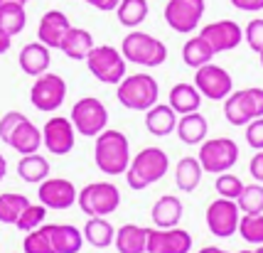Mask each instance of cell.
Here are the masks:
<instances>
[{
    "label": "cell",
    "instance_id": "1",
    "mask_svg": "<svg viewBox=\"0 0 263 253\" xmlns=\"http://www.w3.org/2000/svg\"><path fill=\"white\" fill-rule=\"evenodd\" d=\"M93 162L103 174H123L130 165V143L121 130L106 128L96 135L93 143Z\"/></svg>",
    "mask_w": 263,
    "mask_h": 253
},
{
    "label": "cell",
    "instance_id": "2",
    "mask_svg": "<svg viewBox=\"0 0 263 253\" xmlns=\"http://www.w3.org/2000/svg\"><path fill=\"white\" fill-rule=\"evenodd\" d=\"M170 170V158H167V152L162 148H155V145H150V148H143L138 155L130 158V165H128L126 174V182L130 189H145L150 184L160 182L162 177L167 174Z\"/></svg>",
    "mask_w": 263,
    "mask_h": 253
},
{
    "label": "cell",
    "instance_id": "3",
    "mask_svg": "<svg viewBox=\"0 0 263 253\" xmlns=\"http://www.w3.org/2000/svg\"><path fill=\"white\" fill-rule=\"evenodd\" d=\"M116 86H118L116 89L118 104L128 111H148L150 106L158 104L160 96L158 79L150 74H126Z\"/></svg>",
    "mask_w": 263,
    "mask_h": 253
},
{
    "label": "cell",
    "instance_id": "4",
    "mask_svg": "<svg viewBox=\"0 0 263 253\" xmlns=\"http://www.w3.org/2000/svg\"><path fill=\"white\" fill-rule=\"evenodd\" d=\"M121 54H123V59L130 62V64L155 69V67L165 64L167 47H165V42H160L158 37L148 35V32H140V30H133V32H128V35L123 37Z\"/></svg>",
    "mask_w": 263,
    "mask_h": 253
},
{
    "label": "cell",
    "instance_id": "5",
    "mask_svg": "<svg viewBox=\"0 0 263 253\" xmlns=\"http://www.w3.org/2000/svg\"><path fill=\"white\" fill-rule=\"evenodd\" d=\"M77 204L86 217H111L121 207V192L114 182H91L79 189Z\"/></svg>",
    "mask_w": 263,
    "mask_h": 253
},
{
    "label": "cell",
    "instance_id": "6",
    "mask_svg": "<svg viewBox=\"0 0 263 253\" xmlns=\"http://www.w3.org/2000/svg\"><path fill=\"white\" fill-rule=\"evenodd\" d=\"M197 160L204 172L221 174L229 172L231 167L239 162V145L231 138H209L199 143V155Z\"/></svg>",
    "mask_w": 263,
    "mask_h": 253
},
{
    "label": "cell",
    "instance_id": "7",
    "mask_svg": "<svg viewBox=\"0 0 263 253\" xmlns=\"http://www.w3.org/2000/svg\"><path fill=\"white\" fill-rule=\"evenodd\" d=\"M69 121L74 130L79 135H86V138H96L101 130H106L108 126V111L106 106L93 99V96H84L77 104L71 106V113H69Z\"/></svg>",
    "mask_w": 263,
    "mask_h": 253
},
{
    "label": "cell",
    "instance_id": "8",
    "mask_svg": "<svg viewBox=\"0 0 263 253\" xmlns=\"http://www.w3.org/2000/svg\"><path fill=\"white\" fill-rule=\"evenodd\" d=\"M86 67L101 84H118L126 76V59L121 54V49H116L111 45H101L86 54Z\"/></svg>",
    "mask_w": 263,
    "mask_h": 253
},
{
    "label": "cell",
    "instance_id": "9",
    "mask_svg": "<svg viewBox=\"0 0 263 253\" xmlns=\"http://www.w3.org/2000/svg\"><path fill=\"white\" fill-rule=\"evenodd\" d=\"M67 99V81L59 74H40L34 76V84L30 89V104L42 113H54L62 108Z\"/></svg>",
    "mask_w": 263,
    "mask_h": 253
},
{
    "label": "cell",
    "instance_id": "10",
    "mask_svg": "<svg viewBox=\"0 0 263 253\" xmlns=\"http://www.w3.org/2000/svg\"><path fill=\"white\" fill-rule=\"evenodd\" d=\"M204 8H206L204 0H167V5H165V23L175 32L190 35L202 23Z\"/></svg>",
    "mask_w": 263,
    "mask_h": 253
},
{
    "label": "cell",
    "instance_id": "11",
    "mask_svg": "<svg viewBox=\"0 0 263 253\" xmlns=\"http://www.w3.org/2000/svg\"><path fill=\"white\" fill-rule=\"evenodd\" d=\"M195 86H197V91L202 93V99L224 101V99L234 91V79H231V74L224 69V67L209 62V64H204V67L197 69Z\"/></svg>",
    "mask_w": 263,
    "mask_h": 253
},
{
    "label": "cell",
    "instance_id": "12",
    "mask_svg": "<svg viewBox=\"0 0 263 253\" xmlns=\"http://www.w3.org/2000/svg\"><path fill=\"white\" fill-rule=\"evenodd\" d=\"M239 219H241V211L234 199L219 197V199H214V202L206 207V226H209V231H212L214 236H219V239L234 236L236 229H239Z\"/></svg>",
    "mask_w": 263,
    "mask_h": 253
},
{
    "label": "cell",
    "instance_id": "13",
    "mask_svg": "<svg viewBox=\"0 0 263 253\" xmlns=\"http://www.w3.org/2000/svg\"><path fill=\"white\" fill-rule=\"evenodd\" d=\"M77 194H79V189L74 187L71 180H64V177H47L40 182V189H37L40 204L47 209H54V211L74 207Z\"/></svg>",
    "mask_w": 263,
    "mask_h": 253
},
{
    "label": "cell",
    "instance_id": "14",
    "mask_svg": "<svg viewBox=\"0 0 263 253\" xmlns=\"http://www.w3.org/2000/svg\"><path fill=\"white\" fill-rule=\"evenodd\" d=\"M77 143V130L64 115H52L42 128V145L52 155H69Z\"/></svg>",
    "mask_w": 263,
    "mask_h": 253
},
{
    "label": "cell",
    "instance_id": "15",
    "mask_svg": "<svg viewBox=\"0 0 263 253\" xmlns=\"http://www.w3.org/2000/svg\"><path fill=\"white\" fill-rule=\"evenodd\" d=\"M192 251V233L172 226V229H148L145 253H190Z\"/></svg>",
    "mask_w": 263,
    "mask_h": 253
},
{
    "label": "cell",
    "instance_id": "16",
    "mask_svg": "<svg viewBox=\"0 0 263 253\" xmlns=\"http://www.w3.org/2000/svg\"><path fill=\"white\" fill-rule=\"evenodd\" d=\"M199 35L209 42V47L214 49V54H219V52L236 49L241 45V40H243V30L234 20H217V23L204 25Z\"/></svg>",
    "mask_w": 263,
    "mask_h": 253
},
{
    "label": "cell",
    "instance_id": "17",
    "mask_svg": "<svg viewBox=\"0 0 263 253\" xmlns=\"http://www.w3.org/2000/svg\"><path fill=\"white\" fill-rule=\"evenodd\" d=\"M69 27H71V23L62 10H47L42 15L40 25H37V42H42L49 49H59L69 32Z\"/></svg>",
    "mask_w": 263,
    "mask_h": 253
},
{
    "label": "cell",
    "instance_id": "18",
    "mask_svg": "<svg viewBox=\"0 0 263 253\" xmlns=\"http://www.w3.org/2000/svg\"><path fill=\"white\" fill-rule=\"evenodd\" d=\"M5 145H10V148L15 150V152H20V155H32V152H37V150L42 148V130L25 115L23 121L12 128V133L8 135V143H5Z\"/></svg>",
    "mask_w": 263,
    "mask_h": 253
},
{
    "label": "cell",
    "instance_id": "19",
    "mask_svg": "<svg viewBox=\"0 0 263 253\" xmlns=\"http://www.w3.org/2000/svg\"><path fill=\"white\" fill-rule=\"evenodd\" d=\"M182 214H184V207L180 202V197L175 194H162L153 209H150V219L155 224V229H172L182 221Z\"/></svg>",
    "mask_w": 263,
    "mask_h": 253
},
{
    "label": "cell",
    "instance_id": "20",
    "mask_svg": "<svg viewBox=\"0 0 263 253\" xmlns=\"http://www.w3.org/2000/svg\"><path fill=\"white\" fill-rule=\"evenodd\" d=\"M224 118L229 121L231 126H246L249 121L256 118V108H253V101L249 91H231L227 99H224Z\"/></svg>",
    "mask_w": 263,
    "mask_h": 253
},
{
    "label": "cell",
    "instance_id": "21",
    "mask_svg": "<svg viewBox=\"0 0 263 253\" xmlns=\"http://www.w3.org/2000/svg\"><path fill=\"white\" fill-rule=\"evenodd\" d=\"M54 253H79L84 246V236L74 224H45Z\"/></svg>",
    "mask_w": 263,
    "mask_h": 253
},
{
    "label": "cell",
    "instance_id": "22",
    "mask_svg": "<svg viewBox=\"0 0 263 253\" xmlns=\"http://www.w3.org/2000/svg\"><path fill=\"white\" fill-rule=\"evenodd\" d=\"M52 49L45 47L42 42H30V45H25L20 49V57H17V64H20V69L25 74H30V76H40V74H45L49 69V64H52V54H49Z\"/></svg>",
    "mask_w": 263,
    "mask_h": 253
},
{
    "label": "cell",
    "instance_id": "23",
    "mask_svg": "<svg viewBox=\"0 0 263 253\" xmlns=\"http://www.w3.org/2000/svg\"><path fill=\"white\" fill-rule=\"evenodd\" d=\"M175 133H177V138L182 140L184 145H199L202 140H206L209 123H206V118L199 113V111H195V113H184L177 118Z\"/></svg>",
    "mask_w": 263,
    "mask_h": 253
},
{
    "label": "cell",
    "instance_id": "24",
    "mask_svg": "<svg viewBox=\"0 0 263 253\" xmlns=\"http://www.w3.org/2000/svg\"><path fill=\"white\" fill-rule=\"evenodd\" d=\"M175 126H177V113L170 108V104H155L145 111V128L153 135L165 138L175 133Z\"/></svg>",
    "mask_w": 263,
    "mask_h": 253
},
{
    "label": "cell",
    "instance_id": "25",
    "mask_svg": "<svg viewBox=\"0 0 263 253\" xmlns=\"http://www.w3.org/2000/svg\"><path fill=\"white\" fill-rule=\"evenodd\" d=\"M170 108L175 111L177 115H184V113H195L199 111V106H202V93L197 91L195 84H175L170 89Z\"/></svg>",
    "mask_w": 263,
    "mask_h": 253
},
{
    "label": "cell",
    "instance_id": "26",
    "mask_svg": "<svg viewBox=\"0 0 263 253\" xmlns=\"http://www.w3.org/2000/svg\"><path fill=\"white\" fill-rule=\"evenodd\" d=\"M148 243V229L138 226V224H123L121 229H116L114 246L118 253H145Z\"/></svg>",
    "mask_w": 263,
    "mask_h": 253
},
{
    "label": "cell",
    "instance_id": "27",
    "mask_svg": "<svg viewBox=\"0 0 263 253\" xmlns=\"http://www.w3.org/2000/svg\"><path fill=\"white\" fill-rule=\"evenodd\" d=\"M81 236L86 243H91L93 248H108V246H114L116 229L106 217H89L86 226L81 229Z\"/></svg>",
    "mask_w": 263,
    "mask_h": 253
},
{
    "label": "cell",
    "instance_id": "28",
    "mask_svg": "<svg viewBox=\"0 0 263 253\" xmlns=\"http://www.w3.org/2000/svg\"><path fill=\"white\" fill-rule=\"evenodd\" d=\"M69 59H86V54L93 49V35L89 30H84V27H69L67 37H64V42L59 47Z\"/></svg>",
    "mask_w": 263,
    "mask_h": 253
},
{
    "label": "cell",
    "instance_id": "29",
    "mask_svg": "<svg viewBox=\"0 0 263 253\" xmlns=\"http://www.w3.org/2000/svg\"><path fill=\"white\" fill-rule=\"evenodd\" d=\"M49 172H52L49 160H47L45 155H40V152L23 155L20 162H17V174H20V180L27 184H40L42 180L49 177Z\"/></svg>",
    "mask_w": 263,
    "mask_h": 253
},
{
    "label": "cell",
    "instance_id": "30",
    "mask_svg": "<svg viewBox=\"0 0 263 253\" xmlns=\"http://www.w3.org/2000/svg\"><path fill=\"white\" fill-rule=\"evenodd\" d=\"M202 174H204V170H202L199 160L187 155L175 167V184H177L180 192H195L199 182H202Z\"/></svg>",
    "mask_w": 263,
    "mask_h": 253
},
{
    "label": "cell",
    "instance_id": "31",
    "mask_svg": "<svg viewBox=\"0 0 263 253\" xmlns=\"http://www.w3.org/2000/svg\"><path fill=\"white\" fill-rule=\"evenodd\" d=\"M212 59H214V49L209 47V42H206L202 35L190 37V40L184 42V47H182V62L187 64V67L199 69V67L209 64Z\"/></svg>",
    "mask_w": 263,
    "mask_h": 253
},
{
    "label": "cell",
    "instance_id": "32",
    "mask_svg": "<svg viewBox=\"0 0 263 253\" xmlns=\"http://www.w3.org/2000/svg\"><path fill=\"white\" fill-rule=\"evenodd\" d=\"M150 12L148 0H121L118 8H116V15H118V23L128 27V30H136L138 25L145 23Z\"/></svg>",
    "mask_w": 263,
    "mask_h": 253
},
{
    "label": "cell",
    "instance_id": "33",
    "mask_svg": "<svg viewBox=\"0 0 263 253\" xmlns=\"http://www.w3.org/2000/svg\"><path fill=\"white\" fill-rule=\"evenodd\" d=\"M27 25V12L23 3H5L0 5V30L10 37L20 35Z\"/></svg>",
    "mask_w": 263,
    "mask_h": 253
},
{
    "label": "cell",
    "instance_id": "34",
    "mask_svg": "<svg viewBox=\"0 0 263 253\" xmlns=\"http://www.w3.org/2000/svg\"><path fill=\"white\" fill-rule=\"evenodd\" d=\"M30 204V199L25 194H17V192H5L0 194V224H12L20 219V214L25 211V207Z\"/></svg>",
    "mask_w": 263,
    "mask_h": 253
},
{
    "label": "cell",
    "instance_id": "35",
    "mask_svg": "<svg viewBox=\"0 0 263 253\" xmlns=\"http://www.w3.org/2000/svg\"><path fill=\"white\" fill-rule=\"evenodd\" d=\"M234 202L241 214H263V184H243L241 194Z\"/></svg>",
    "mask_w": 263,
    "mask_h": 253
},
{
    "label": "cell",
    "instance_id": "36",
    "mask_svg": "<svg viewBox=\"0 0 263 253\" xmlns=\"http://www.w3.org/2000/svg\"><path fill=\"white\" fill-rule=\"evenodd\" d=\"M241 239L249 243H256L261 246L263 243V214H243L239 219V229Z\"/></svg>",
    "mask_w": 263,
    "mask_h": 253
},
{
    "label": "cell",
    "instance_id": "37",
    "mask_svg": "<svg viewBox=\"0 0 263 253\" xmlns=\"http://www.w3.org/2000/svg\"><path fill=\"white\" fill-rule=\"evenodd\" d=\"M23 253H54L45 224L40 229L27 231V236H25V241H23Z\"/></svg>",
    "mask_w": 263,
    "mask_h": 253
},
{
    "label": "cell",
    "instance_id": "38",
    "mask_svg": "<svg viewBox=\"0 0 263 253\" xmlns=\"http://www.w3.org/2000/svg\"><path fill=\"white\" fill-rule=\"evenodd\" d=\"M45 219H47V207H42V204H27L25 211L20 214V219L15 221V226L27 233V231L40 229L45 224Z\"/></svg>",
    "mask_w": 263,
    "mask_h": 253
},
{
    "label": "cell",
    "instance_id": "39",
    "mask_svg": "<svg viewBox=\"0 0 263 253\" xmlns=\"http://www.w3.org/2000/svg\"><path fill=\"white\" fill-rule=\"evenodd\" d=\"M214 189H217V194L224 197V199H236V197L241 194V189H243V182H241L236 174L221 172V174H217Z\"/></svg>",
    "mask_w": 263,
    "mask_h": 253
},
{
    "label": "cell",
    "instance_id": "40",
    "mask_svg": "<svg viewBox=\"0 0 263 253\" xmlns=\"http://www.w3.org/2000/svg\"><path fill=\"white\" fill-rule=\"evenodd\" d=\"M243 37H246V45L258 54V52L263 49V17H256V20H251V23L246 25Z\"/></svg>",
    "mask_w": 263,
    "mask_h": 253
},
{
    "label": "cell",
    "instance_id": "41",
    "mask_svg": "<svg viewBox=\"0 0 263 253\" xmlns=\"http://www.w3.org/2000/svg\"><path fill=\"white\" fill-rule=\"evenodd\" d=\"M246 143L253 150H263V115L246 123Z\"/></svg>",
    "mask_w": 263,
    "mask_h": 253
},
{
    "label": "cell",
    "instance_id": "42",
    "mask_svg": "<svg viewBox=\"0 0 263 253\" xmlns=\"http://www.w3.org/2000/svg\"><path fill=\"white\" fill-rule=\"evenodd\" d=\"M23 118H25V113H20V111H8V113L0 118V140L3 143H8V135L12 133V128L17 126Z\"/></svg>",
    "mask_w": 263,
    "mask_h": 253
},
{
    "label": "cell",
    "instance_id": "43",
    "mask_svg": "<svg viewBox=\"0 0 263 253\" xmlns=\"http://www.w3.org/2000/svg\"><path fill=\"white\" fill-rule=\"evenodd\" d=\"M231 5L236 10H243V12H258L263 10V0H229Z\"/></svg>",
    "mask_w": 263,
    "mask_h": 253
},
{
    "label": "cell",
    "instance_id": "44",
    "mask_svg": "<svg viewBox=\"0 0 263 253\" xmlns=\"http://www.w3.org/2000/svg\"><path fill=\"white\" fill-rule=\"evenodd\" d=\"M249 170H251V174H253V180H256V182H263V150H258V152L251 158Z\"/></svg>",
    "mask_w": 263,
    "mask_h": 253
},
{
    "label": "cell",
    "instance_id": "45",
    "mask_svg": "<svg viewBox=\"0 0 263 253\" xmlns=\"http://www.w3.org/2000/svg\"><path fill=\"white\" fill-rule=\"evenodd\" d=\"M246 91H249V96H251V101H253L256 118H258V115H263V89H261V86H251V89H246Z\"/></svg>",
    "mask_w": 263,
    "mask_h": 253
},
{
    "label": "cell",
    "instance_id": "46",
    "mask_svg": "<svg viewBox=\"0 0 263 253\" xmlns=\"http://www.w3.org/2000/svg\"><path fill=\"white\" fill-rule=\"evenodd\" d=\"M84 3H89L91 8H96V10H101V12H111L118 8L121 0H84Z\"/></svg>",
    "mask_w": 263,
    "mask_h": 253
},
{
    "label": "cell",
    "instance_id": "47",
    "mask_svg": "<svg viewBox=\"0 0 263 253\" xmlns=\"http://www.w3.org/2000/svg\"><path fill=\"white\" fill-rule=\"evenodd\" d=\"M10 47H12V37L8 35V32H3V30H0V54H5Z\"/></svg>",
    "mask_w": 263,
    "mask_h": 253
},
{
    "label": "cell",
    "instance_id": "48",
    "mask_svg": "<svg viewBox=\"0 0 263 253\" xmlns=\"http://www.w3.org/2000/svg\"><path fill=\"white\" fill-rule=\"evenodd\" d=\"M199 253H229V251H221L219 246H204V248H202Z\"/></svg>",
    "mask_w": 263,
    "mask_h": 253
},
{
    "label": "cell",
    "instance_id": "49",
    "mask_svg": "<svg viewBox=\"0 0 263 253\" xmlns=\"http://www.w3.org/2000/svg\"><path fill=\"white\" fill-rule=\"evenodd\" d=\"M5 172H8V162H5V158L0 155V180L5 177Z\"/></svg>",
    "mask_w": 263,
    "mask_h": 253
},
{
    "label": "cell",
    "instance_id": "50",
    "mask_svg": "<svg viewBox=\"0 0 263 253\" xmlns=\"http://www.w3.org/2000/svg\"><path fill=\"white\" fill-rule=\"evenodd\" d=\"M5 3H23L25 5V0H0V5H5Z\"/></svg>",
    "mask_w": 263,
    "mask_h": 253
},
{
    "label": "cell",
    "instance_id": "51",
    "mask_svg": "<svg viewBox=\"0 0 263 253\" xmlns=\"http://www.w3.org/2000/svg\"><path fill=\"white\" fill-rule=\"evenodd\" d=\"M258 62H261V67H263V49L258 52Z\"/></svg>",
    "mask_w": 263,
    "mask_h": 253
},
{
    "label": "cell",
    "instance_id": "52",
    "mask_svg": "<svg viewBox=\"0 0 263 253\" xmlns=\"http://www.w3.org/2000/svg\"><path fill=\"white\" fill-rule=\"evenodd\" d=\"M256 253H263V243H261V246H258V248H256Z\"/></svg>",
    "mask_w": 263,
    "mask_h": 253
},
{
    "label": "cell",
    "instance_id": "53",
    "mask_svg": "<svg viewBox=\"0 0 263 253\" xmlns=\"http://www.w3.org/2000/svg\"><path fill=\"white\" fill-rule=\"evenodd\" d=\"M239 253H256V251H239Z\"/></svg>",
    "mask_w": 263,
    "mask_h": 253
},
{
    "label": "cell",
    "instance_id": "54",
    "mask_svg": "<svg viewBox=\"0 0 263 253\" xmlns=\"http://www.w3.org/2000/svg\"><path fill=\"white\" fill-rule=\"evenodd\" d=\"M25 3H30V0H25Z\"/></svg>",
    "mask_w": 263,
    "mask_h": 253
}]
</instances>
